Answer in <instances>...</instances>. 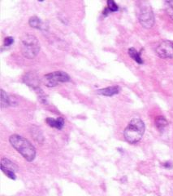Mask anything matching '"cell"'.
<instances>
[{"label":"cell","instance_id":"obj_1","mask_svg":"<svg viewBox=\"0 0 173 196\" xmlns=\"http://www.w3.org/2000/svg\"><path fill=\"white\" fill-rule=\"evenodd\" d=\"M11 145L15 148L27 161L31 162L35 159L36 150L34 146L25 138L19 135H12L9 138Z\"/></svg>","mask_w":173,"mask_h":196},{"label":"cell","instance_id":"obj_2","mask_svg":"<svg viewBox=\"0 0 173 196\" xmlns=\"http://www.w3.org/2000/svg\"><path fill=\"white\" fill-rule=\"evenodd\" d=\"M145 133L144 122L140 119H132L124 129L125 140L130 144H135L142 138Z\"/></svg>","mask_w":173,"mask_h":196},{"label":"cell","instance_id":"obj_3","mask_svg":"<svg viewBox=\"0 0 173 196\" xmlns=\"http://www.w3.org/2000/svg\"><path fill=\"white\" fill-rule=\"evenodd\" d=\"M21 50L26 58H34L40 51V44L37 38L32 34H25L21 39Z\"/></svg>","mask_w":173,"mask_h":196},{"label":"cell","instance_id":"obj_4","mask_svg":"<svg viewBox=\"0 0 173 196\" xmlns=\"http://www.w3.org/2000/svg\"><path fill=\"white\" fill-rule=\"evenodd\" d=\"M137 17L141 25L145 28L150 29L154 24V17L152 8L149 3L141 1L137 6Z\"/></svg>","mask_w":173,"mask_h":196},{"label":"cell","instance_id":"obj_5","mask_svg":"<svg viewBox=\"0 0 173 196\" xmlns=\"http://www.w3.org/2000/svg\"><path fill=\"white\" fill-rule=\"evenodd\" d=\"M44 81L47 87H55L60 83L70 81L69 75L63 71H55L44 76Z\"/></svg>","mask_w":173,"mask_h":196},{"label":"cell","instance_id":"obj_6","mask_svg":"<svg viewBox=\"0 0 173 196\" xmlns=\"http://www.w3.org/2000/svg\"><path fill=\"white\" fill-rule=\"evenodd\" d=\"M156 53L162 58L173 57V42L165 40L160 43L156 47Z\"/></svg>","mask_w":173,"mask_h":196},{"label":"cell","instance_id":"obj_7","mask_svg":"<svg viewBox=\"0 0 173 196\" xmlns=\"http://www.w3.org/2000/svg\"><path fill=\"white\" fill-rule=\"evenodd\" d=\"M1 169L4 172L9 178L12 180H16V172L17 171L18 167L14 163L10 161L8 159L3 158L1 160Z\"/></svg>","mask_w":173,"mask_h":196},{"label":"cell","instance_id":"obj_8","mask_svg":"<svg viewBox=\"0 0 173 196\" xmlns=\"http://www.w3.org/2000/svg\"><path fill=\"white\" fill-rule=\"evenodd\" d=\"M24 82L33 88H37L39 85V79L37 78V75H35L34 73H33V72H29L27 75H25Z\"/></svg>","mask_w":173,"mask_h":196},{"label":"cell","instance_id":"obj_9","mask_svg":"<svg viewBox=\"0 0 173 196\" xmlns=\"http://www.w3.org/2000/svg\"><path fill=\"white\" fill-rule=\"evenodd\" d=\"M120 92V88L117 86H112V87H108V88L99 89L97 91V93L99 95H103L106 96H112L118 94Z\"/></svg>","mask_w":173,"mask_h":196},{"label":"cell","instance_id":"obj_10","mask_svg":"<svg viewBox=\"0 0 173 196\" xmlns=\"http://www.w3.org/2000/svg\"><path fill=\"white\" fill-rule=\"evenodd\" d=\"M45 121L49 124V126L54 128H57V129H62L64 125V120L61 117L58 118L56 119H52V118H48V119H46Z\"/></svg>","mask_w":173,"mask_h":196},{"label":"cell","instance_id":"obj_11","mask_svg":"<svg viewBox=\"0 0 173 196\" xmlns=\"http://www.w3.org/2000/svg\"><path fill=\"white\" fill-rule=\"evenodd\" d=\"M29 24L33 28H36V29H44V30H45V29H46L45 24L41 21L40 18H38L37 17H30L29 21Z\"/></svg>","mask_w":173,"mask_h":196},{"label":"cell","instance_id":"obj_12","mask_svg":"<svg viewBox=\"0 0 173 196\" xmlns=\"http://www.w3.org/2000/svg\"><path fill=\"white\" fill-rule=\"evenodd\" d=\"M1 108H6L9 105H11V99L10 96L7 95V93L1 90Z\"/></svg>","mask_w":173,"mask_h":196},{"label":"cell","instance_id":"obj_13","mask_svg":"<svg viewBox=\"0 0 173 196\" xmlns=\"http://www.w3.org/2000/svg\"><path fill=\"white\" fill-rule=\"evenodd\" d=\"M128 54H129V56H130L135 61H136V62L138 63V64H142V63H143V61H142V59L141 57L140 53H139L135 48H133V47L129 48V49H128Z\"/></svg>","mask_w":173,"mask_h":196},{"label":"cell","instance_id":"obj_14","mask_svg":"<svg viewBox=\"0 0 173 196\" xmlns=\"http://www.w3.org/2000/svg\"><path fill=\"white\" fill-rule=\"evenodd\" d=\"M155 125L159 131H163L167 125V122L163 117H158L155 119Z\"/></svg>","mask_w":173,"mask_h":196},{"label":"cell","instance_id":"obj_15","mask_svg":"<svg viewBox=\"0 0 173 196\" xmlns=\"http://www.w3.org/2000/svg\"><path fill=\"white\" fill-rule=\"evenodd\" d=\"M166 12L173 20V0L166 2Z\"/></svg>","mask_w":173,"mask_h":196},{"label":"cell","instance_id":"obj_16","mask_svg":"<svg viewBox=\"0 0 173 196\" xmlns=\"http://www.w3.org/2000/svg\"><path fill=\"white\" fill-rule=\"evenodd\" d=\"M107 9L110 13H114V12H117L119 10V8H118V5L115 3L114 1L112 0H109L107 2Z\"/></svg>","mask_w":173,"mask_h":196},{"label":"cell","instance_id":"obj_17","mask_svg":"<svg viewBox=\"0 0 173 196\" xmlns=\"http://www.w3.org/2000/svg\"><path fill=\"white\" fill-rule=\"evenodd\" d=\"M14 43V38L12 37H8L4 39V46L5 47H9L11 46Z\"/></svg>","mask_w":173,"mask_h":196}]
</instances>
